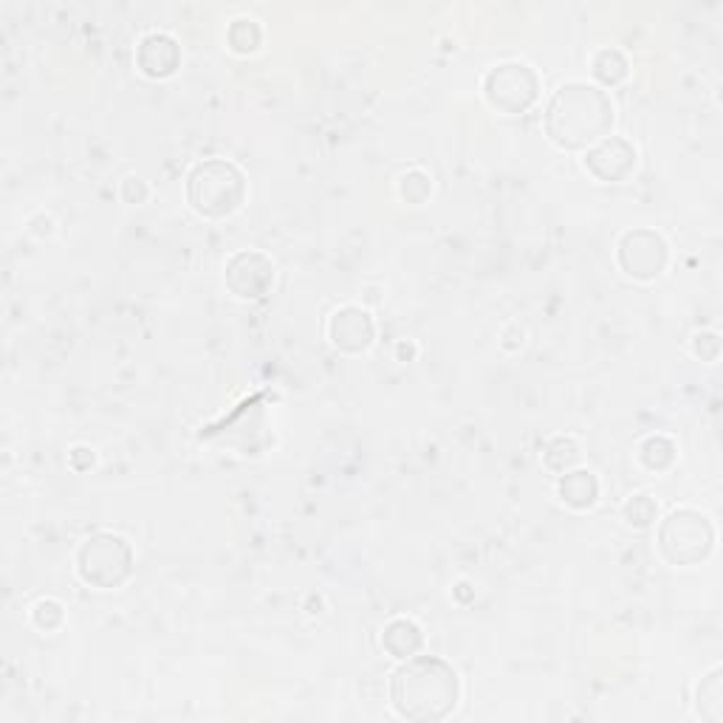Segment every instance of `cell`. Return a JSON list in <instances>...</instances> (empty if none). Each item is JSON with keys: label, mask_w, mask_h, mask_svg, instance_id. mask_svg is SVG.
I'll use <instances>...</instances> for the list:
<instances>
[{"label": "cell", "mask_w": 723, "mask_h": 723, "mask_svg": "<svg viewBox=\"0 0 723 723\" xmlns=\"http://www.w3.org/2000/svg\"><path fill=\"white\" fill-rule=\"evenodd\" d=\"M613 105L611 97L597 85L569 83L554 94L546 113L548 136L565 150L594 148L611 134Z\"/></svg>", "instance_id": "obj_1"}, {"label": "cell", "mask_w": 723, "mask_h": 723, "mask_svg": "<svg viewBox=\"0 0 723 723\" xmlns=\"http://www.w3.org/2000/svg\"><path fill=\"white\" fill-rule=\"evenodd\" d=\"M390 696L399 715L408 721H444L458 707L461 682L447 661L422 656L396 670Z\"/></svg>", "instance_id": "obj_2"}, {"label": "cell", "mask_w": 723, "mask_h": 723, "mask_svg": "<svg viewBox=\"0 0 723 723\" xmlns=\"http://www.w3.org/2000/svg\"><path fill=\"white\" fill-rule=\"evenodd\" d=\"M246 182L244 173L233 162L224 159H210L201 162L190 173L187 182V198L192 210L204 219H226L244 204Z\"/></svg>", "instance_id": "obj_3"}, {"label": "cell", "mask_w": 723, "mask_h": 723, "mask_svg": "<svg viewBox=\"0 0 723 723\" xmlns=\"http://www.w3.org/2000/svg\"><path fill=\"white\" fill-rule=\"evenodd\" d=\"M715 543L710 520L693 509H678L661 523L659 548L673 565H698L707 560Z\"/></svg>", "instance_id": "obj_4"}, {"label": "cell", "mask_w": 723, "mask_h": 723, "mask_svg": "<svg viewBox=\"0 0 723 723\" xmlns=\"http://www.w3.org/2000/svg\"><path fill=\"white\" fill-rule=\"evenodd\" d=\"M79 576L94 588H120L134 571V551L122 537L97 534L79 548Z\"/></svg>", "instance_id": "obj_5"}, {"label": "cell", "mask_w": 723, "mask_h": 723, "mask_svg": "<svg viewBox=\"0 0 723 723\" xmlns=\"http://www.w3.org/2000/svg\"><path fill=\"white\" fill-rule=\"evenodd\" d=\"M540 91L537 74L523 63H503L486 74L484 94L491 108L503 113H523L534 105Z\"/></svg>", "instance_id": "obj_6"}, {"label": "cell", "mask_w": 723, "mask_h": 723, "mask_svg": "<svg viewBox=\"0 0 723 723\" xmlns=\"http://www.w3.org/2000/svg\"><path fill=\"white\" fill-rule=\"evenodd\" d=\"M619 263L636 281H653L668 266V244L653 229H633L619 244Z\"/></svg>", "instance_id": "obj_7"}, {"label": "cell", "mask_w": 723, "mask_h": 723, "mask_svg": "<svg viewBox=\"0 0 723 723\" xmlns=\"http://www.w3.org/2000/svg\"><path fill=\"white\" fill-rule=\"evenodd\" d=\"M226 286L240 300H258L274 286V266L266 254L240 252L226 266Z\"/></svg>", "instance_id": "obj_8"}, {"label": "cell", "mask_w": 723, "mask_h": 723, "mask_svg": "<svg viewBox=\"0 0 723 723\" xmlns=\"http://www.w3.org/2000/svg\"><path fill=\"white\" fill-rule=\"evenodd\" d=\"M585 167L599 182H625L633 173V167H636V148L627 139H619V136L602 139L588 150Z\"/></svg>", "instance_id": "obj_9"}, {"label": "cell", "mask_w": 723, "mask_h": 723, "mask_svg": "<svg viewBox=\"0 0 723 723\" xmlns=\"http://www.w3.org/2000/svg\"><path fill=\"white\" fill-rule=\"evenodd\" d=\"M331 342L345 353H362L373 345V320L367 311L348 306L331 316L328 323Z\"/></svg>", "instance_id": "obj_10"}, {"label": "cell", "mask_w": 723, "mask_h": 723, "mask_svg": "<svg viewBox=\"0 0 723 723\" xmlns=\"http://www.w3.org/2000/svg\"><path fill=\"white\" fill-rule=\"evenodd\" d=\"M182 51L178 42L167 35H150L139 46V68L148 77H170L178 68Z\"/></svg>", "instance_id": "obj_11"}, {"label": "cell", "mask_w": 723, "mask_h": 723, "mask_svg": "<svg viewBox=\"0 0 723 723\" xmlns=\"http://www.w3.org/2000/svg\"><path fill=\"white\" fill-rule=\"evenodd\" d=\"M382 645L396 659H410L422 650V631L410 619H396L382 633Z\"/></svg>", "instance_id": "obj_12"}, {"label": "cell", "mask_w": 723, "mask_h": 723, "mask_svg": "<svg viewBox=\"0 0 723 723\" xmlns=\"http://www.w3.org/2000/svg\"><path fill=\"white\" fill-rule=\"evenodd\" d=\"M599 484L590 472H569L560 478V498L565 500L574 509H588V506L597 503Z\"/></svg>", "instance_id": "obj_13"}, {"label": "cell", "mask_w": 723, "mask_h": 723, "mask_svg": "<svg viewBox=\"0 0 723 723\" xmlns=\"http://www.w3.org/2000/svg\"><path fill=\"white\" fill-rule=\"evenodd\" d=\"M698 712L703 721L721 723L723 721V670H712L698 687Z\"/></svg>", "instance_id": "obj_14"}, {"label": "cell", "mask_w": 723, "mask_h": 723, "mask_svg": "<svg viewBox=\"0 0 723 723\" xmlns=\"http://www.w3.org/2000/svg\"><path fill=\"white\" fill-rule=\"evenodd\" d=\"M594 74H597L599 83L604 85H616L627 77V60L622 57V51L616 49H604L594 57Z\"/></svg>", "instance_id": "obj_15"}, {"label": "cell", "mask_w": 723, "mask_h": 723, "mask_svg": "<svg viewBox=\"0 0 723 723\" xmlns=\"http://www.w3.org/2000/svg\"><path fill=\"white\" fill-rule=\"evenodd\" d=\"M543 461L551 472H569L579 461V447L571 438H554L543 452Z\"/></svg>", "instance_id": "obj_16"}, {"label": "cell", "mask_w": 723, "mask_h": 723, "mask_svg": "<svg viewBox=\"0 0 723 723\" xmlns=\"http://www.w3.org/2000/svg\"><path fill=\"white\" fill-rule=\"evenodd\" d=\"M641 461H645L647 470H670L675 461V444L668 441V438H647L645 447H641Z\"/></svg>", "instance_id": "obj_17"}, {"label": "cell", "mask_w": 723, "mask_h": 723, "mask_svg": "<svg viewBox=\"0 0 723 723\" xmlns=\"http://www.w3.org/2000/svg\"><path fill=\"white\" fill-rule=\"evenodd\" d=\"M656 512H659V506L653 503V498L650 495H636L633 500H627L625 503V518L631 526L636 528H645L650 526L656 520Z\"/></svg>", "instance_id": "obj_18"}, {"label": "cell", "mask_w": 723, "mask_h": 723, "mask_svg": "<svg viewBox=\"0 0 723 723\" xmlns=\"http://www.w3.org/2000/svg\"><path fill=\"white\" fill-rule=\"evenodd\" d=\"M229 42L235 51H254L260 46V28L254 21H235L229 28Z\"/></svg>", "instance_id": "obj_19"}, {"label": "cell", "mask_w": 723, "mask_h": 723, "mask_svg": "<svg viewBox=\"0 0 723 723\" xmlns=\"http://www.w3.org/2000/svg\"><path fill=\"white\" fill-rule=\"evenodd\" d=\"M35 622L40 627H46V631H51V627H57L63 622V608L57 602H40L35 611Z\"/></svg>", "instance_id": "obj_20"}, {"label": "cell", "mask_w": 723, "mask_h": 723, "mask_svg": "<svg viewBox=\"0 0 723 723\" xmlns=\"http://www.w3.org/2000/svg\"><path fill=\"white\" fill-rule=\"evenodd\" d=\"M718 351H721V342H718L715 334H698L696 337V353L707 362L718 359Z\"/></svg>", "instance_id": "obj_21"}]
</instances>
